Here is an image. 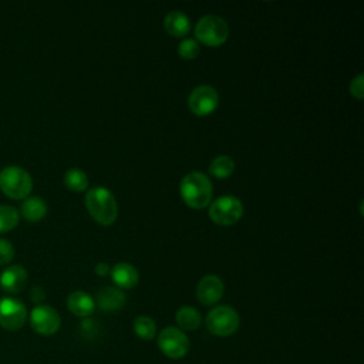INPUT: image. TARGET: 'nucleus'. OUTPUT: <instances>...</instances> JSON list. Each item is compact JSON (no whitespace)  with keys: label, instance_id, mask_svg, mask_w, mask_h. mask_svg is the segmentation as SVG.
<instances>
[{"label":"nucleus","instance_id":"obj_1","mask_svg":"<svg viewBox=\"0 0 364 364\" xmlns=\"http://www.w3.org/2000/svg\"><path fill=\"white\" fill-rule=\"evenodd\" d=\"M179 193L188 208L199 210L210 205L213 186L208 175L193 171L181 179Z\"/></svg>","mask_w":364,"mask_h":364},{"label":"nucleus","instance_id":"obj_2","mask_svg":"<svg viewBox=\"0 0 364 364\" xmlns=\"http://www.w3.org/2000/svg\"><path fill=\"white\" fill-rule=\"evenodd\" d=\"M85 208L91 218L102 225V226H109L117 220L118 216V205L117 199L104 186H95L91 188L85 193Z\"/></svg>","mask_w":364,"mask_h":364},{"label":"nucleus","instance_id":"obj_3","mask_svg":"<svg viewBox=\"0 0 364 364\" xmlns=\"http://www.w3.org/2000/svg\"><path fill=\"white\" fill-rule=\"evenodd\" d=\"M33 188L30 173L21 166H6L0 172V189L11 199H24Z\"/></svg>","mask_w":364,"mask_h":364},{"label":"nucleus","instance_id":"obj_4","mask_svg":"<svg viewBox=\"0 0 364 364\" xmlns=\"http://www.w3.org/2000/svg\"><path fill=\"white\" fill-rule=\"evenodd\" d=\"M195 40L208 47H219L229 37L228 23L215 14H208L199 18L195 26Z\"/></svg>","mask_w":364,"mask_h":364},{"label":"nucleus","instance_id":"obj_5","mask_svg":"<svg viewBox=\"0 0 364 364\" xmlns=\"http://www.w3.org/2000/svg\"><path fill=\"white\" fill-rule=\"evenodd\" d=\"M206 328L210 334L218 337H228L232 336L240 324V318L237 311L226 304L213 307L205 318Z\"/></svg>","mask_w":364,"mask_h":364},{"label":"nucleus","instance_id":"obj_6","mask_svg":"<svg viewBox=\"0 0 364 364\" xmlns=\"http://www.w3.org/2000/svg\"><path fill=\"white\" fill-rule=\"evenodd\" d=\"M243 216L242 200L233 195H223L216 198L209 205V218L219 226H230Z\"/></svg>","mask_w":364,"mask_h":364},{"label":"nucleus","instance_id":"obj_7","mask_svg":"<svg viewBox=\"0 0 364 364\" xmlns=\"http://www.w3.org/2000/svg\"><path fill=\"white\" fill-rule=\"evenodd\" d=\"M159 350L169 358L179 360L185 357L189 351L191 343L188 336L178 327H165L159 331L156 337Z\"/></svg>","mask_w":364,"mask_h":364},{"label":"nucleus","instance_id":"obj_8","mask_svg":"<svg viewBox=\"0 0 364 364\" xmlns=\"http://www.w3.org/2000/svg\"><path fill=\"white\" fill-rule=\"evenodd\" d=\"M219 105V94L218 91L208 84L198 85L193 88L188 98V107L192 114L198 117L210 115Z\"/></svg>","mask_w":364,"mask_h":364},{"label":"nucleus","instance_id":"obj_9","mask_svg":"<svg viewBox=\"0 0 364 364\" xmlns=\"http://www.w3.org/2000/svg\"><path fill=\"white\" fill-rule=\"evenodd\" d=\"M31 328L41 336H53L61 326V318L57 310L47 304L36 306L30 313Z\"/></svg>","mask_w":364,"mask_h":364},{"label":"nucleus","instance_id":"obj_10","mask_svg":"<svg viewBox=\"0 0 364 364\" xmlns=\"http://www.w3.org/2000/svg\"><path fill=\"white\" fill-rule=\"evenodd\" d=\"M27 320L26 306L13 297H4L0 300V326L6 330L14 331L24 326Z\"/></svg>","mask_w":364,"mask_h":364},{"label":"nucleus","instance_id":"obj_11","mask_svg":"<svg viewBox=\"0 0 364 364\" xmlns=\"http://www.w3.org/2000/svg\"><path fill=\"white\" fill-rule=\"evenodd\" d=\"M223 291H225L223 282L216 274L203 276L196 286V297L199 303L203 306L216 304L222 299Z\"/></svg>","mask_w":364,"mask_h":364},{"label":"nucleus","instance_id":"obj_12","mask_svg":"<svg viewBox=\"0 0 364 364\" xmlns=\"http://www.w3.org/2000/svg\"><path fill=\"white\" fill-rule=\"evenodd\" d=\"M27 270L20 264L7 266L0 274V287L3 291L14 294L21 291L27 284Z\"/></svg>","mask_w":364,"mask_h":364},{"label":"nucleus","instance_id":"obj_13","mask_svg":"<svg viewBox=\"0 0 364 364\" xmlns=\"http://www.w3.org/2000/svg\"><path fill=\"white\" fill-rule=\"evenodd\" d=\"M127 303L124 291L118 287H104L97 293L95 306L104 311H118Z\"/></svg>","mask_w":364,"mask_h":364},{"label":"nucleus","instance_id":"obj_14","mask_svg":"<svg viewBox=\"0 0 364 364\" xmlns=\"http://www.w3.org/2000/svg\"><path fill=\"white\" fill-rule=\"evenodd\" d=\"M109 274L114 284H117L118 289H132L138 284L139 280L138 270L127 262H119L114 264Z\"/></svg>","mask_w":364,"mask_h":364},{"label":"nucleus","instance_id":"obj_15","mask_svg":"<svg viewBox=\"0 0 364 364\" xmlns=\"http://www.w3.org/2000/svg\"><path fill=\"white\" fill-rule=\"evenodd\" d=\"M95 307V300L82 290H75L67 297V309L77 317L91 316Z\"/></svg>","mask_w":364,"mask_h":364},{"label":"nucleus","instance_id":"obj_16","mask_svg":"<svg viewBox=\"0 0 364 364\" xmlns=\"http://www.w3.org/2000/svg\"><path fill=\"white\" fill-rule=\"evenodd\" d=\"M164 27L169 36L182 38L191 31V21L185 13L173 10L165 16Z\"/></svg>","mask_w":364,"mask_h":364},{"label":"nucleus","instance_id":"obj_17","mask_svg":"<svg viewBox=\"0 0 364 364\" xmlns=\"http://www.w3.org/2000/svg\"><path fill=\"white\" fill-rule=\"evenodd\" d=\"M175 320H176V324L179 326L178 328H181L182 331L198 330L202 324L200 313L192 306H182L181 309H178L175 314Z\"/></svg>","mask_w":364,"mask_h":364},{"label":"nucleus","instance_id":"obj_18","mask_svg":"<svg viewBox=\"0 0 364 364\" xmlns=\"http://www.w3.org/2000/svg\"><path fill=\"white\" fill-rule=\"evenodd\" d=\"M20 212L26 220L38 222L46 216L47 205L41 198L30 196V198H26L24 202L21 203Z\"/></svg>","mask_w":364,"mask_h":364},{"label":"nucleus","instance_id":"obj_19","mask_svg":"<svg viewBox=\"0 0 364 364\" xmlns=\"http://www.w3.org/2000/svg\"><path fill=\"white\" fill-rule=\"evenodd\" d=\"M235 161L229 155H219L209 164V175L216 179H226L235 172Z\"/></svg>","mask_w":364,"mask_h":364},{"label":"nucleus","instance_id":"obj_20","mask_svg":"<svg viewBox=\"0 0 364 364\" xmlns=\"http://www.w3.org/2000/svg\"><path fill=\"white\" fill-rule=\"evenodd\" d=\"M64 185L73 192H82L88 186V178L80 168H70L64 173Z\"/></svg>","mask_w":364,"mask_h":364},{"label":"nucleus","instance_id":"obj_21","mask_svg":"<svg viewBox=\"0 0 364 364\" xmlns=\"http://www.w3.org/2000/svg\"><path fill=\"white\" fill-rule=\"evenodd\" d=\"M134 333L142 340H152L156 336V324L149 316H138L134 320Z\"/></svg>","mask_w":364,"mask_h":364},{"label":"nucleus","instance_id":"obj_22","mask_svg":"<svg viewBox=\"0 0 364 364\" xmlns=\"http://www.w3.org/2000/svg\"><path fill=\"white\" fill-rule=\"evenodd\" d=\"M20 215L16 208L9 205H0V233L14 229L18 223Z\"/></svg>","mask_w":364,"mask_h":364},{"label":"nucleus","instance_id":"obj_23","mask_svg":"<svg viewBox=\"0 0 364 364\" xmlns=\"http://www.w3.org/2000/svg\"><path fill=\"white\" fill-rule=\"evenodd\" d=\"M200 46L195 38H183L178 46V55L182 60H193L198 57Z\"/></svg>","mask_w":364,"mask_h":364},{"label":"nucleus","instance_id":"obj_24","mask_svg":"<svg viewBox=\"0 0 364 364\" xmlns=\"http://www.w3.org/2000/svg\"><path fill=\"white\" fill-rule=\"evenodd\" d=\"M14 257V247L13 245L7 240L0 237V264H7L13 260Z\"/></svg>","mask_w":364,"mask_h":364},{"label":"nucleus","instance_id":"obj_25","mask_svg":"<svg viewBox=\"0 0 364 364\" xmlns=\"http://www.w3.org/2000/svg\"><path fill=\"white\" fill-rule=\"evenodd\" d=\"M350 94L355 97L357 100H363L364 97V75L358 74L357 77L353 78L350 84Z\"/></svg>","mask_w":364,"mask_h":364},{"label":"nucleus","instance_id":"obj_26","mask_svg":"<svg viewBox=\"0 0 364 364\" xmlns=\"http://www.w3.org/2000/svg\"><path fill=\"white\" fill-rule=\"evenodd\" d=\"M109 272H111V267L108 266V263L100 262V263L95 264V273H97V276L104 277V276H107Z\"/></svg>","mask_w":364,"mask_h":364},{"label":"nucleus","instance_id":"obj_27","mask_svg":"<svg viewBox=\"0 0 364 364\" xmlns=\"http://www.w3.org/2000/svg\"><path fill=\"white\" fill-rule=\"evenodd\" d=\"M44 290L40 286H36L31 289V300L36 303H40L44 299Z\"/></svg>","mask_w":364,"mask_h":364}]
</instances>
